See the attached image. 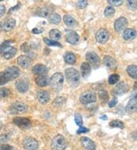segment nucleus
<instances>
[{"instance_id":"f257e3e1","label":"nucleus","mask_w":137,"mask_h":150,"mask_svg":"<svg viewBox=\"0 0 137 150\" xmlns=\"http://www.w3.org/2000/svg\"><path fill=\"white\" fill-rule=\"evenodd\" d=\"M21 71L18 68L11 66L4 70L3 71L0 72V86L6 84L9 81H14L15 79L19 77Z\"/></svg>"},{"instance_id":"f03ea898","label":"nucleus","mask_w":137,"mask_h":150,"mask_svg":"<svg viewBox=\"0 0 137 150\" xmlns=\"http://www.w3.org/2000/svg\"><path fill=\"white\" fill-rule=\"evenodd\" d=\"M11 42H13V40H7L2 43L0 46V53L6 59H11L17 53V49L9 45Z\"/></svg>"},{"instance_id":"7ed1b4c3","label":"nucleus","mask_w":137,"mask_h":150,"mask_svg":"<svg viewBox=\"0 0 137 150\" xmlns=\"http://www.w3.org/2000/svg\"><path fill=\"white\" fill-rule=\"evenodd\" d=\"M64 82V76L61 72H56L51 77L50 84L51 87L56 91H60L62 88Z\"/></svg>"},{"instance_id":"20e7f679","label":"nucleus","mask_w":137,"mask_h":150,"mask_svg":"<svg viewBox=\"0 0 137 150\" xmlns=\"http://www.w3.org/2000/svg\"><path fill=\"white\" fill-rule=\"evenodd\" d=\"M66 79L70 85H77L80 81V74L75 68H70L66 69Z\"/></svg>"},{"instance_id":"39448f33","label":"nucleus","mask_w":137,"mask_h":150,"mask_svg":"<svg viewBox=\"0 0 137 150\" xmlns=\"http://www.w3.org/2000/svg\"><path fill=\"white\" fill-rule=\"evenodd\" d=\"M66 147H67V143L63 136L59 134L52 139L51 148L53 150H65Z\"/></svg>"},{"instance_id":"423d86ee","label":"nucleus","mask_w":137,"mask_h":150,"mask_svg":"<svg viewBox=\"0 0 137 150\" xmlns=\"http://www.w3.org/2000/svg\"><path fill=\"white\" fill-rule=\"evenodd\" d=\"M85 58H86V61L88 62L87 63H88L90 66H92L94 68H98L101 64V59L94 52H88L86 53Z\"/></svg>"},{"instance_id":"0eeeda50","label":"nucleus","mask_w":137,"mask_h":150,"mask_svg":"<svg viewBox=\"0 0 137 150\" xmlns=\"http://www.w3.org/2000/svg\"><path fill=\"white\" fill-rule=\"evenodd\" d=\"M9 111L11 114H23L28 111V106L23 102H17L10 105Z\"/></svg>"},{"instance_id":"6e6552de","label":"nucleus","mask_w":137,"mask_h":150,"mask_svg":"<svg viewBox=\"0 0 137 150\" xmlns=\"http://www.w3.org/2000/svg\"><path fill=\"white\" fill-rule=\"evenodd\" d=\"M13 123L21 130L29 129L31 127V122L28 118H26L15 117L13 119Z\"/></svg>"},{"instance_id":"1a4fd4ad","label":"nucleus","mask_w":137,"mask_h":150,"mask_svg":"<svg viewBox=\"0 0 137 150\" xmlns=\"http://www.w3.org/2000/svg\"><path fill=\"white\" fill-rule=\"evenodd\" d=\"M23 147L26 150H36L38 148V142L33 137H26L23 140Z\"/></svg>"},{"instance_id":"9d476101","label":"nucleus","mask_w":137,"mask_h":150,"mask_svg":"<svg viewBox=\"0 0 137 150\" xmlns=\"http://www.w3.org/2000/svg\"><path fill=\"white\" fill-rule=\"evenodd\" d=\"M80 102L82 104H89L92 103V102H95L97 100V97H96V94L93 92H86L84 93H82L80 96Z\"/></svg>"},{"instance_id":"9b49d317","label":"nucleus","mask_w":137,"mask_h":150,"mask_svg":"<svg viewBox=\"0 0 137 150\" xmlns=\"http://www.w3.org/2000/svg\"><path fill=\"white\" fill-rule=\"evenodd\" d=\"M110 36L109 32L106 29H100L97 31L95 35L96 40L100 44H104L108 40Z\"/></svg>"},{"instance_id":"f8f14e48","label":"nucleus","mask_w":137,"mask_h":150,"mask_svg":"<svg viewBox=\"0 0 137 150\" xmlns=\"http://www.w3.org/2000/svg\"><path fill=\"white\" fill-rule=\"evenodd\" d=\"M129 90V85L125 82H120L116 84L113 90V94L115 96H121Z\"/></svg>"},{"instance_id":"ddd939ff","label":"nucleus","mask_w":137,"mask_h":150,"mask_svg":"<svg viewBox=\"0 0 137 150\" xmlns=\"http://www.w3.org/2000/svg\"><path fill=\"white\" fill-rule=\"evenodd\" d=\"M66 41L72 45L77 44L79 40V35L73 30H66Z\"/></svg>"},{"instance_id":"4468645a","label":"nucleus","mask_w":137,"mask_h":150,"mask_svg":"<svg viewBox=\"0 0 137 150\" xmlns=\"http://www.w3.org/2000/svg\"><path fill=\"white\" fill-rule=\"evenodd\" d=\"M37 99L38 102L42 105H45L47 102H49L50 96L49 93L46 90H39L37 94Z\"/></svg>"},{"instance_id":"2eb2a0df","label":"nucleus","mask_w":137,"mask_h":150,"mask_svg":"<svg viewBox=\"0 0 137 150\" xmlns=\"http://www.w3.org/2000/svg\"><path fill=\"white\" fill-rule=\"evenodd\" d=\"M128 24L127 19L124 17H120L118 19H116L114 22V29L116 32L122 31L126 27Z\"/></svg>"},{"instance_id":"dca6fc26","label":"nucleus","mask_w":137,"mask_h":150,"mask_svg":"<svg viewBox=\"0 0 137 150\" xmlns=\"http://www.w3.org/2000/svg\"><path fill=\"white\" fill-rule=\"evenodd\" d=\"M81 143L82 146L87 150H95L96 149V145L95 143L87 137H82L81 138Z\"/></svg>"},{"instance_id":"f3484780","label":"nucleus","mask_w":137,"mask_h":150,"mask_svg":"<svg viewBox=\"0 0 137 150\" xmlns=\"http://www.w3.org/2000/svg\"><path fill=\"white\" fill-rule=\"evenodd\" d=\"M18 64L21 68H28L32 64V59L28 55H21L18 58Z\"/></svg>"},{"instance_id":"a211bd4d","label":"nucleus","mask_w":137,"mask_h":150,"mask_svg":"<svg viewBox=\"0 0 137 150\" xmlns=\"http://www.w3.org/2000/svg\"><path fill=\"white\" fill-rule=\"evenodd\" d=\"M15 86L19 92L24 93H26L29 89V83L25 80L20 79V80L17 81V82L15 83Z\"/></svg>"},{"instance_id":"6ab92c4d","label":"nucleus","mask_w":137,"mask_h":150,"mask_svg":"<svg viewBox=\"0 0 137 150\" xmlns=\"http://www.w3.org/2000/svg\"><path fill=\"white\" fill-rule=\"evenodd\" d=\"M15 25H16V21L14 18L6 19L3 23V25H2V30L6 32H9L15 27Z\"/></svg>"},{"instance_id":"aec40b11","label":"nucleus","mask_w":137,"mask_h":150,"mask_svg":"<svg viewBox=\"0 0 137 150\" xmlns=\"http://www.w3.org/2000/svg\"><path fill=\"white\" fill-rule=\"evenodd\" d=\"M32 72L34 74L39 75V76H40V75H46V74H47V72H48V69H47V68L45 65L38 64L33 67Z\"/></svg>"},{"instance_id":"412c9836","label":"nucleus","mask_w":137,"mask_h":150,"mask_svg":"<svg viewBox=\"0 0 137 150\" xmlns=\"http://www.w3.org/2000/svg\"><path fill=\"white\" fill-rule=\"evenodd\" d=\"M136 36V31L133 28H127L123 33V38L126 40H131Z\"/></svg>"},{"instance_id":"4be33fe9","label":"nucleus","mask_w":137,"mask_h":150,"mask_svg":"<svg viewBox=\"0 0 137 150\" xmlns=\"http://www.w3.org/2000/svg\"><path fill=\"white\" fill-rule=\"evenodd\" d=\"M126 110L128 113H134L137 111V100L136 99H131L128 102L126 105Z\"/></svg>"},{"instance_id":"5701e85b","label":"nucleus","mask_w":137,"mask_h":150,"mask_svg":"<svg viewBox=\"0 0 137 150\" xmlns=\"http://www.w3.org/2000/svg\"><path fill=\"white\" fill-rule=\"evenodd\" d=\"M104 64L107 66V68H110V69H114V68H116V62L114 58H112V57L109 56V55H106L104 56L103 59Z\"/></svg>"},{"instance_id":"b1692460","label":"nucleus","mask_w":137,"mask_h":150,"mask_svg":"<svg viewBox=\"0 0 137 150\" xmlns=\"http://www.w3.org/2000/svg\"><path fill=\"white\" fill-rule=\"evenodd\" d=\"M36 83L39 86H46L50 83V80L47 75H40L35 79Z\"/></svg>"},{"instance_id":"393cba45","label":"nucleus","mask_w":137,"mask_h":150,"mask_svg":"<svg viewBox=\"0 0 137 150\" xmlns=\"http://www.w3.org/2000/svg\"><path fill=\"white\" fill-rule=\"evenodd\" d=\"M91 71H92V68H91L90 64L87 63V62H84L82 63L81 65V74L82 76L84 78H86L88 77L91 74Z\"/></svg>"},{"instance_id":"a878e982","label":"nucleus","mask_w":137,"mask_h":150,"mask_svg":"<svg viewBox=\"0 0 137 150\" xmlns=\"http://www.w3.org/2000/svg\"><path fill=\"white\" fill-rule=\"evenodd\" d=\"M63 21L65 24L68 27H74L78 25V22L76 21V20L73 17L70 16V15H65L63 17Z\"/></svg>"},{"instance_id":"bb28decb","label":"nucleus","mask_w":137,"mask_h":150,"mask_svg":"<svg viewBox=\"0 0 137 150\" xmlns=\"http://www.w3.org/2000/svg\"><path fill=\"white\" fill-rule=\"evenodd\" d=\"M64 60L66 63L69 64H73L76 62V56L72 52H68L64 55Z\"/></svg>"},{"instance_id":"cd10ccee","label":"nucleus","mask_w":137,"mask_h":150,"mask_svg":"<svg viewBox=\"0 0 137 150\" xmlns=\"http://www.w3.org/2000/svg\"><path fill=\"white\" fill-rule=\"evenodd\" d=\"M126 72L130 77L137 80V65H129L126 68Z\"/></svg>"},{"instance_id":"c85d7f7f","label":"nucleus","mask_w":137,"mask_h":150,"mask_svg":"<svg viewBox=\"0 0 137 150\" xmlns=\"http://www.w3.org/2000/svg\"><path fill=\"white\" fill-rule=\"evenodd\" d=\"M61 35H62L61 32L59 30H57V29H52V30H50V31L49 33L50 37L53 41H56V40L60 39L61 38Z\"/></svg>"},{"instance_id":"c756f323","label":"nucleus","mask_w":137,"mask_h":150,"mask_svg":"<svg viewBox=\"0 0 137 150\" xmlns=\"http://www.w3.org/2000/svg\"><path fill=\"white\" fill-rule=\"evenodd\" d=\"M61 21L60 15L58 14H52L49 17V22L53 25H58Z\"/></svg>"},{"instance_id":"7c9ffc66","label":"nucleus","mask_w":137,"mask_h":150,"mask_svg":"<svg viewBox=\"0 0 137 150\" xmlns=\"http://www.w3.org/2000/svg\"><path fill=\"white\" fill-rule=\"evenodd\" d=\"M109 126L113 128H120V129H124V122L120 120H114L110 122Z\"/></svg>"},{"instance_id":"2f4dec72","label":"nucleus","mask_w":137,"mask_h":150,"mask_svg":"<svg viewBox=\"0 0 137 150\" xmlns=\"http://www.w3.org/2000/svg\"><path fill=\"white\" fill-rule=\"evenodd\" d=\"M50 11L47 7H43L41 8H39L38 11V15L43 18H47L49 16Z\"/></svg>"},{"instance_id":"473e14b6","label":"nucleus","mask_w":137,"mask_h":150,"mask_svg":"<svg viewBox=\"0 0 137 150\" xmlns=\"http://www.w3.org/2000/svg\"><path fill=\"white\" fill-rule=\"evenodd\" d=\"M43 42L47 44V46H58V47H62V45L60 44L59 42L57 41H53L52 39H48L47 37L43 38Z\"/></svg>"},{"instance_id":"72a5a7b5","label":"nucleus","mask_w":137,"mask_h":150,"mask_svg":"<svg viewBox=\"0 0 137 150\" xmlns=\"http://www.w3.org/2000/svg\"><path fill=\"white\" fill-rule=\"evenodd\" d=\"M66 100H65V98L62 97V96H60V97H56L54 101L53 102V105L56 106V107H60V106H62V105L64 104Z\"/></svg>"},{"instance_id":"f704fd0d","label":"nucleus","mask_w":137,"mask_h":150,"mask_svg":"<svg viewBox=\"0 0 137 150\" xmlns=\"http://www.w3.org/2000/svg\"><path fill=\"white\" fill-rule=\"evenodd\" d=\"M119 80H120V75L114 74H112L110 76L109 78H108V83L110 84L114 85L118 82Z\"/></svg>"},{"instance_id":"c9c22d12","label":"nucleus","mask_w":137,"mask_h":150,"mask_svg":"<svg viewBox=\"0 0 137 150\" xmlns=\"http://www.w3.org/2000/svg\"><path fill=\"white\" fill-rule=\"evenodd\" d=\"M115 13V8L113 6H107L104 10V15L106 17H111L114 15Z\"/></svg>"},{"instance_id":"e433bc0d","label":"nucleus","mask_w":137,"mask_h":150,"mask_svg":"<svg viewBox=\"0 0 137 150\" xmlns=\"http://www.w3.org/2000/svg\"><path fill=\"white\" fill-rule=\"evenodd\" d=\"M10 94H11V91L8 88H5V87L0 88V99L8 97L10 96Z\"/></svg>"},{"instance_id":"4c0bfd02","label":"nucleus","mask_w":137,"mask_h":150,"mask_svg":"<svg viewBox=\"0 0 137 150\" xmlns=\"http://www.w3.org/2000/svg\"><path fill=\"white\" fill-rule=\"evenodd\" d=\"M75 124H77L79 127H82L83 124V120H82V117L79 113H75Z\"/></svg>"},{"instance_id":"58836bf2","label":"nucleus","mask_w":137,"mask_h":150,"mask_svg":"<svg viewBox=\"0 0 137 150\" xmlns=\"http://www.w3.org/2000/svg\"><path fill=\"white\" fill-rule=\"evenodd\" d=\"M108 4L111 5V6H120L124 4V1L122 0H109L107 1Z\"/></svg>"},{"instance_id":"ea45409f","label":"nucleus","mask_w":137,"mask_h":150,"mask_svg":"<svg viewBox=\"0 0 137 150\" xmlns=\"http://www.w3.org/2000/svg\"><path fill=\"white\" fill-rule=\"evenodd\" d=\"M99 97L101 98V100L104 102H106L107 100H108V94H107V91L105 90H101L99 92Z\"/></svg>"},{"instance_id":"a19ab883","label":"nucleus","mask_w":137,"mask_h":150,"mask_svg":"<svg viewBox=\"0 0 137 150\" xmlns=\"http://www.w3.org/2000/svg\"><path fill=\"white\" fill-rule=\"evenodd\" d=\"M87 6H88V1H86V0H79L76 2V6L80 9L86 8Z\"/></svg>"},{"instance_id":"79ce46f5","label":"nucleus","mask_w":137,"mask_h":150,"mask_svg":"<svg viewBox=\"0 0 137 150\" xmlns=\"http://www.w3.org/2000/svg\"><path fill=\"white\" fill-rule=\"evenodd\" d=\"M126 3H127L129 8L131 9H137V0H133V1L128 0Z\"/></svg>"},{"instance_id":"37998d69","label":"nucleus","mask_w":137,"mask_h":150,"mask_svg":"<svg viewBox=\"0 0 137 150\" xmlns=\"http://www.w3.org/2000/svg\"><path fill=\"white\" fill-rule=\"evenodd\" d=\"M89 132V130L87 128H84V127H80L79 128V130H77L78 134H81V133H88Z\"/></svg>"},{"instance_id":"c03bdc74","label":"nucleus","mask_w":137,"mask_h":150,"mask_svg":"<svg viewBox=\"0 0 137 150\" xmlns=\"http://www.w3.org/2000/svg\"><path fill=\"white\" fill-rule=\"evenodd\" d=\"M117 99L116 98H114L111 101H110L109 102H108V106H109L110 108H113V107H114L115 105L117 104Z\"/></svg>"},{"instance_id":"a18cd8bd","label":"nucleus","mask_w":137,"mask_h":150,"mask_svg":"<svg viewBox=\"0 0 137 150\" xmlns=\"http://www.w3.org/2000/svg\"><path fill=\"white\" fill-rule=\"evenodd\" d=\"M0 150H14V149L13 147L9 146V145L3 144L0 147Z\"/></svg>"},{"instance_id":"49530a36","label":"nucleus","mask_w":137,"mask_h":150,"mask_svg":"<svg viewBox=\"0 0 137 150\" xmlns=\"http://www.w3.org/2000/svg\"><path fill=\"white\" fill-rule=\"evenodd\" d=\"M43 28H38V27H36V28H34L33 30H31V32L34 34H41L43 33Z\"/></svg>"},{"instance_id":"de8ad7c7","label":"nucleus","mask_w":137,"mask_h":150,"mask_svg":"<svg viewBox=\"0 0 137 150\" xmlns=\"http://www.w3.org/2000/svg\"><path fill=\"white\" fill-rule=\"evenodd\" d=\"M6 7L3 5H0V18L2 17L4 14L6 13Z\"/></svg>"},{"instance_id":"09e8293b","label":"nucleus","mask_w":137,"mask_h":150,"mask_svg":"<svg viewBox=\"0 0 137 150\" xmlns=\"http://www.w3.org/2000/svg\"><path fill=\"white\" fill-rule=\"evenodd\" d=\"M21 50L24 51V52H28L29 51V46H28V43H25L21 46Z\"/></svg>"},{"instance_id":"8fccbe9b","label":"nucleus","mask_w":137,"mask_h":150,"mask_svg":"<svg viewBox=\"0 0 137 150\" xmlns=\"http://www.w3.org/2000/svg\"><path fill=\"white\" fill-rule=\"evenodd\" d=\"M131 137H132V139H133V140L137 141V130L134 131L133 133H132Z\"/></svg>"},{"instance_id":"3c124183","label":"nucleus","mask_w":137,"mask_h":150,"mask_svg":"<svg viewBox=\"0 0 137 150\" xmlns=\"http://www.w3.org/2000/svg\"><path fill=\"white\" fill-rule=\"evenodd\" d=\"M21 6V4L19 3L18 5V6H15V7H14V8H11V9H10V10H9V13H11V12H12V11H15V10L18 9L19 8H20V7H19V6Z\"/></svg>"},{"instance_id":"603ef678","label":"nucleus","mask_w":137,"mask_h":150,"mask_svg":"<svg viewBox=\"0 0 137 150\" xmlns=\"http://www.w3.org/2000/svg\"><path fill=\"white\" fill-rule=\"evenodd\" d=\"M101 118L103 119V120H106V119H107V117H106V115H103L102 117H101Z\"/></svg>"},{"instance_id":"864d4df0","label":"nucleus","mask_w":137,"mask_h":150,"mask_svg":"<svg viewBox=\"0 0 137 150\" xmlns=\"http://www.w3.org/2000/svg\"><path fill=\"white\" fill-rule=\"evenodd\" d=\"M2 122L0 121V131H1V129H2Z\"/></svg>"},{"instance_id":"5fc2aeb1","label":"nucleus","mask_w":137,"mask_h":150,"mask_svg":"<svg viewBox=\"0 0 137 150\" xmlns=\"http://www.w3.org/2000/svg\"><path fill=\"white\" fill-rule=\"evenodd\" d=\"M135 98H136V99H137V93H136V96H135Z\"/></svg>"}]
</instances>
